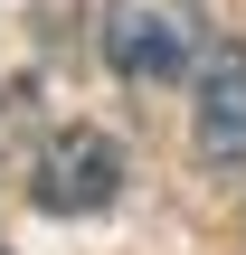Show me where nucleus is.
<instances>
[{"instance_id": "nucleus-1", "label": "nucleus", "mask_w": 246, "mask_h": 255, "mask_svg": "<svg viewBox=\"0 0 246 255\" xmlns=\"http://www.w3.org/2000/svg\"><path fill=\"white\" fill-rule=\"evenodd\" d=\"M95 47H104V66L123 85H171V76L199 66L209 19H199V0H104Z\"/></svg>"}, {"instance_id": "nucleus-2", "label": "nucleus", "mask_w": 246, "mask_h": 255, "mask_svg": "<svg viewBox=\"0 0 246 255\" xmlns=\"http://www.w3.org/2000/svg\"><path fill=\"white\" fill-rule=\"evenodd\" d=\"M114 189H123V142L95 132V123L57 132V142L38 151V170H28V199H38L47 218H95V208H114Z\"/></svg>"}, {"instance_id": "nucleus-3", "label": "nucleus", "mask_w": 246, "mask_h": 255, "mask_svg": "<svg viewBox=\"0 0 246 255\" xmlns=\"http://www.w3.org/2000/svg\"><path fill=\"white\" fill-rule=\"evenodd\" d=\"M199 161L209 170H237L246 161V47L237 38H218V47H199Z\"/></svg>"}]
</instances>
